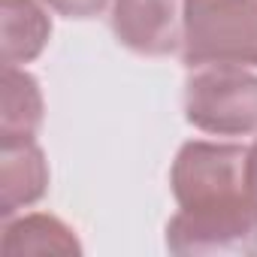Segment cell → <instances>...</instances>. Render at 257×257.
Here are the masks:
<instances>
[{"label": "cell", "mask_w": 257, "mask_h": 257, "mask_svg": "<svg viewBox=\"0 0 257 257\" xmlns=\"http://www.w3.org/2000/svg\"><path fill=\"white\" fill-rule=\"evenodd\" d=\"M182 61L257 67V0H185Z\"/></svg>", "instance_id": "cell-1"}, {"label": "cell", "mask_w": 257, "mask_h": 257, "mask_svg": "<svg viewBox=\"0 0 257 257\" xmlns=\"http://www.w3.org/2000/svg\"><path fill=\"white\" fill-rule=\"evenodd\" d=\"M167 248L179 257H254L257 200L251 194L185 206L167 224Z\"/></svg>", "instance_id": "cell-2"}, {"label": "cell", "mask_w": 257, "mask_h": 257, "mask_svg": "<svg viewBox=\"0 0 257 257\" xmlns=\"http://www.w3.org/2000/svg\"><path fill=\"white\" fill-rule=\"evenodd\" d=\"M185 118L203 134H257V76L248 67H197L185 82Z\"/></svg>", "instance_id": "cell-3"}, {"label": "cell", "mask_w": 257, "mask_h": 257, "mask_svg": "<svg viewBox=\"0 0 257 257\" xmlns=\"http://www.w3.org/2000/svg\"><path fill=\"white\" fill-rule=\"evenodd\" d=\"M170 185L179 209L233 200L248 191V149L236 143L191 140L179 149Z\"/></svg>", "instance_id": "cell-4"}, {"label": "cell", "mask_w": 257, "mask_h": 257, "mask_svg": "<svg viewBox=\"0 0 257 257\" xmlns=\"http://www.w3.org/2000/svg\"><path fill=\"white\" fill-rule=\"evenodd\" d=\"M182 4L185 0H115L112 31L137 55H173L182 46Z\"/></svg>", "instance_id": "cell-5"}, {"label": "cell", "mask_w": 257, "mask_h": 257, "mask_svg": "<svg viewBox=\"0 0 257 257\" xmlns=\"http://www.w3.org/2000/svg\"><path fill=\"white\" fill-rule=\"evenodd\" d=\"M49 164L37 140L0 143V218L10 221L19 209H28L46 197Z\"/></svg>", "instance_id": "cell-6"}, {"label": "cell", "mask_w": 257, "mask_h": 257, "mask_svg": "<svg viewBox=\"0 0 257 257\" xmlns=\"http://www.w3.org/2000/svg\"><path fill=\"white\" fill-rule=\"evenodd\" d=\"M0 13H4V64L19 67L37 61L52 37L46 10L37 0H0Z\"/></svg>", "instance_id": "cell-7"}, {"label": "cell", "mask_w": 257, "mask_h": 257, "mask_svg": "<svg viewBox=\"0 0 257 257\" xmlns=\"http://www.w3.org/2000/svg\"><path fill=\"white\" fill-rule=\"evenodd\" d=\"M0 251L10 257L16 254H82V245L61 218L34 212V215H22L4 224Z\"/></svg>", "instance_id": "cell-8"}, {"label": "cell", "mask_w": 257, "mask_h": 257, "mask_svg": "<svg viewBox=\"0 0 257 257\" xmlns=\"http://www.w3.org/2000/svg\"><path fill=\"white\" fill-rule=\"evenodd\" d=\"M43 124V91L40 82L19 67H4V115L0 143L34 140Z\"/></svg>", "instance_id": "cell-9"}, {"label": "cell", "mask_w": 257, "mask_h": 257, "mask_svg": "<svg viewBox=\"0 0 257 257\" xmlns=\"http://www.w3.org/2000/svg\"><path fill=\"white\" fill-rule=\"evenodd\" d=\"M43 4L67 19H94L106 10L109 0H43Z\"/></svg>", "instance_id": "cell-10"}, {"label": "cell", "mask_w": 257, "mask_h": 257, "mask_svg": "<svg viewBox=\"0 0 257 257\" xmlns=\"http://www.w3.org/2000/svg\"><path fill=\"white\" fill-rule=\"evenodd\" d=\"M248 191H251V197L257 200V140H254V146L248 149Z\"/></svg>", "instance_id": "cell-11"}]
</instances>
